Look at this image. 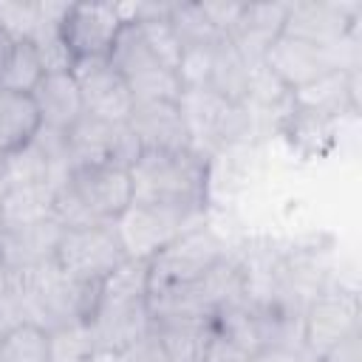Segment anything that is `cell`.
Masks as SVG:
<instances>
[{
	"mask_svg": "<svg viewBox=\"0 0 362 362\" xmlns=\"http://www.w3.org/2000/svg\"><path fill=\"white\" fill-rule=\"evenodd\" d=\"M133 204L184 206L206 212L209 156L198 150H141L130 167Z\"/></svg>",
	"mask_w": 362,
	"mask_h": 362,
	"instance_id": "1",
	"label": "cell"
},
{
	"mask_svg": "<svg viewBox=\"0 0 362 362\" xmlns=\"http://www.w3.org/2000/svg\"><path fill=\"white\" fill-rule=\"evenodd\" d=\"M359 34H354L351 40H345L339 48H322L305 40H294L280 34L269 51L263 54V65L266 71L291 93L331 71H348V68H359Z\"/></svg>",
	"mask_w": 362,
	"mask_h": 362,
	"instance_id": "2",
	"label": "cell"
},
{
	"mask_svg": "<svg viewBox=\"0 0 362 362\" xmlns=\"http://www.w3.org/2000/svg\"><path fill=\"white\" fill-rule=\"evenodd\" d=\"M226 252H229L226 240L206 221L184 229L175 240H170L158 255L147 260L150 291L170 286H189L201 280Z\"/></svg>",
	"mask_w": 362,
	"mask_h": 362,
	"instance_id": "3",
	"label": "cell"
},
{
	"mask_svg": "<svg viewBox=\"0 0 362 362\" xmlns=\"http://www.w3.org/2000/svg\"><path fill=\"white\" fill-rule=\"evenodd\" d=\"M206 212H192L184 206H158V204H130L124 215L113 223L122 240V249L133 260H150L184 229L201 223Z\"/></svg>",
	"mask_w": 362,
	"mask_h": 362,
	"instance_id": "4",
	"label": "cell"
},
{
	"mask_svg": "<svg viewBox=\"0 0 362 362\" xmlns=\"http://www.w3.org/2000/svg\"><path fill=\"white\" fill-rule=\"evenodd\" d=\"M113 68L124 76L133 102H178L181 99V82L178 74L167 65H161L150 48L144 45L139 28L130 23L119 31L113 51L107 57Z\"/></svg>",
	"mask_w": 362,
	"mask_h": 362,
	"instance_id": "5",
	"label": "cell"
},
{
	"mask_svg": "<svg viewBox=\"0 0 362 362\" xmlns=\"http://www.w3.org/2000/svg\"><path fill=\"white\" fill-rule=\"evenodd\" d=\"M122 240L116 235L113 223H96L82 229H62L54 263L85 283H102L122 260H124Z\"/></svg>",
	"mask_w": 362,
	"mask_h": 362,
	"instance_id": "6",
	"label": "cell"
},
{
	"mask_svg": "<svg viewBox=\"0 0 362 362\" xmlns=\"http://www.w3.org/2000/svg\"><path fill=\"white\" fill-rule=\"evenodd\" d=\"M359 0H300L288 3L283 34L322 48H339L345 40L359 34Z\"/></svg>",
	"mask_w": 362,
	"mask_h": 362,
	"instance_id": "7",
	"label": "cell"
},
{
	"mask_svg": "<svg viewBox=\"0 0 362 362\" xmlns=\"http://www.w3.org/2000/svg\"><path fill=\"white\" fill-rule=\"evenodd\" d=\"M359 322L362 311L356 291L331 286L303 308V348H308L314 356H322L337 342L362 331Z\"/></svg>",
	"mask_w": 362,
	"mask_h": 362,
	"instance_id": "8",
	"label": "cell"
},
{
	"mask_svg": "<svg viewBox=\"0 0 362 362\" xmlns=\"http://www.w3.org/2000/svg\"><path fill=\"white\" fill-rule=\"evenodd\" d=\"M71 76L79 85L82 96V110L110 122V124H124L133 113V93L124 82V76L113 68L107 57H82L74 62Z\"/></svg>",
	"mask_w": 362,
	"mask_h": 362,
	"instance_id": "9",
	"label": "cell"
},
{
	"mask_svg": "<svg viewBox=\"0 0 362 362\" xmlns=\"http://www.w3.org/2000/svg\"><path fill=\"white\" fill-rule=\"evenodd\" d=\"M68 187L99 223H116L133 204L130 170L119 164H93L71 170Z\"/></svg>",
	"mask_w": 362,
	"mask_h": 362,
	"instance_id": "10",
	"label": "cell"
},
{
	"mask_svg": "<svg viewBox=\"0 0 362 362\" xmlns=\"http://www.w3.org/2000/svg\"><path fill=\"white\" fill-rule=\"evenodd\" d=\"M122 28L124 23L113 3H71L59 23V34L76 59L110 57Z\"/></svg>",
	"mask_w": 362,
	"mask_h": 362,
	"instance_id": "11",
	"label": "cell"
},
{
	"mask_svg": "<svg viewBox=\"0 0 362 362\" xmlns=\"http://www.w3.org/2000/svg\"><path fill=\"white\" fill-rule=\"evenodd\" d=\"M62 226L48 218L25 226H0V257L14 277L54 260Z\"/></svg>",
	"mask_w": 362,
	"mask_h": 362,
	"instance_id": "12",
	"label": "cell"
},
{
	"mask_svg": "<svg viewBox=\"0 0 362 362\" xmlns=\"http://www.w3.org/2000/svg\"><path fill=\"white\" fill-rule=\"evenodd\" d=\"M127 124L141 150H195L178 102H136Z\"/></svg>",
	"mask_w": 362,
	"mask_h": 362,
	"instance_id": "13",
	"label": "cell"
},
{
	"mask_svg": "<svg viewBox=\"0 0 362 362\" xmlns=\"http://www.w3.org/2000/svg\"><path fill=\"white\" fill-rule=\"evenodd\" d=\"M288 3H243V11L226 40L243 54L249 65L263 62L269 45L283 34Z\"/></svg>",
	"mask_w": 362,
	"mask_h": 362,
	"instance_id": "14",
	"label": "cell"
},
{
	"mask_svg": "<svg viewBox=\"0 0 362 362\" xmlns=\"http://www.w3.org/2000/svg\"><path fill=\"white\" fill-rule=\"evenodd\" d=\"M288 102L303 110H314L331 119H339L342 113H356L359 107V68L348 71H331L297 90L288 93Z\"/></svg>",
	"mask_w": 362,
	"mask_h": 362,
	"instance_id": "15",
	"label": "cell"
},
{
	"mask_svg": "<svg viewBox=\"0 0 362 362\" xmlns=\"http://www.w3.org/2000/svg\"><path fill=\"white\" fill-rule=\"evenodd\" d=\"M150 331L170 362H204L212 339V317H153Z\"/></svg>",
	"mask_w": 362,
	"mask_h": 362,
	"instance_id": "16",
	"label": "cell"
},
{
	"mask_svg": "<svg viewBox=\"0 0 362 362\" xmlns=\"http://www.w3.org/2000/svg\"><path fill=\"white\" fill-rule=\"evenodd\" d=\"M31 99L37 105L42 127L68 133V127L85 113L79 85L71 74H45L40 85L31 90Z\"/></svg>",
	"mask_w": 362,
	"mask_h": 362,
	"instance_id": "17",
	"label": "cell"
},
{
	"mask_svg": "<svg viewBox=\"0 0 362 362\" xmlns=\"http://www.w3.org/2000/svg\"><path fill=\"white\" fill-rule=\"evenodd\" d=\"M116 127L110 122H102L90 113H82L65 133L68 141V164L71 170L93 167V164H113V147H116Z\"/></svg>",
	"mask_w": 362,
	"mask_h": 362,
	"instance_id": "18",
	"label": "cell"
},
{
	"mask_svg": "<svg viewBox=\"0 0 362 362\" xmlns=\"http://www.w3.org/2000/svg\"><path fill=\"white\" fill-rule=\"evenodd\" d=\"M40 127L42 122L31 93L0 90V158L25 147L40 133Z\"/></svg>",
	"mask_w": 362,
	"mask_h": 362,
	"instance_id": "19",
	"label": "cell"
},
{
	"mask_svg": "<svg viewBox=\"0 0 362 362\" xmlns=\"http://www.w3.org/2000/svg\"><path fill=\"white\" fill-rule=\"evenodd\" d=\"M252 68L243 54L223 37L215 45L212 54V71H209V90L218 93L226 102H249V88H252Z\"/></svg>",
	"mask_w": 362,
	"mask_h": 362,
	"instance_id": "20",
	"label": "cell"
},
{
	"mask_svg": "<svg viewBox=\"0 0 362 362\" xmlns=\"http://www.w3.org/2000/svg\"><path fill=\"white\" fill-rule=\"evenodd\" d=\"M150 297V272L147 260L124 257L99 286L96 308H116V305H141ZM96 314V311H93Z\"/></svg>",
	"mask_w": 362,
	"mask_h": 362,
	"instance_id": "21",
	"label": "cell"
},
{
	"mask_svg": "<svg viewBox=\"0 0 362 362\" xmlns=\"http://www.w3.org/2000/svg\"><path fill=\"white\" fill-rule=\"evenodd\" d=\"M54 195L57 187L51 181L8 187V192L0 201V226H25V223L48 221L54 215Z\"/></svg>",
	"mask_w": 362,
	"mask_h": 362,
	"instance_id": "22",
	"label": "cell"
},
{
	"mask_svg": "<svg viewBox=\"0 0 362 362\" xmlns=\"http://www.w3.org/2000/svg\"><path fill=\"white\" fill-rule=\"evenodd\" d=\"M212 328L218 337L229 339L243 354L255 356L260 351V322H257V303L240 300L232 305H223L212 314Z\"/></svg>",
	"mask_w": 362,
	"mask_h": 362,
	"instance_id": "23",
	"label": "cell"
},
{
	"mask_svg": "<svg viewBox=\"0 0 362 362\" xmlns=\"http://www.w3.org/2000/svg\"><path fill=\"white\" fill-rule=\"evenodd\" d=\"M0 164H3L8 187H28V184H45V181H51L54 187H62L68 181L65 175H59L54 170V164L48 161L45 150L34 139L25 147L14 150L11 156L0 158Z\"/></svg>",
	"mask_w": 362,
	"mask_h": 362,
	"instance_id": "24",
	"label": "cell"
},
{
	"mask_svg": "<svg viewBox=\"0 0 362 362\" xmlns=\"http://www.w3.org/2000/svg\"><path fill=\"white\" fill-rule=\"evenodd\" d=\"M45 76L37 48L31 40L23 42H11L3 65H0V90H11V93H31L40 79Z\"/></svg>",
	"mask_w": 362,
	"mask_h": 362,
	"instance_id": "25",
	"label": "cell"
},
{
	"mask_svg": "<svg viewBox=\"0 0 362 362\" xmlns=\"http://www.w3.org/2000/svg\"><path fill=\"white\" fill-rule=\"evenodd\" d=\"M0 362H51L48 331L28 322L0 337Z\"/></svg>",
	"mask_w": 362,
	"mask_h": 362,
	"instance_id": "26",
	"label": "cell"
},
{
	"mask_svg": "<svg viewBox=\"0 0 362 362\" xmlns=\"http://www.w3.org/2000/svg\"><path fill=\"white\" fill-rule=\"evenodd\" d=\"M51 362H90L96 354L90 322H68L48 331Z\"/></svg>",
	"mask_w": 362,
	"mask_h": 362,
	"instance_id": "27",
	"label": "cell"
},
{
	"mask_svg": "<svg viewBox=\"0 0 362 362\" xmlns=\"http://www.w3.org/2000/svg\"><path fill=\"white\" fill-rule=\"evenodd\" d=\"M167 20L175 28L181 45H204V42L223 40V34L206 20L201 3H173Z\"/></svg>",
	"mask_w": 362,
	"mask_h": 362,
	"instance_id": "28",
	"label": "cell"
},
{
	"mask_svg": "<svg viewBox=\"0 0 362 362\" xmlns=\"http://www.w3.org/2000/svg\"><path fill=\"white\" fill-rule=\"evenodd\" d=\"M34 48H37V57H40V65L45 74H71L76 57L71 54L68 42L62 40L59 34V25L54 23H42L37 28V34L31 37Z\"/></svg>",
	"mask_w": 362,
	"mask_h": 362,
	"instance_id": "29",
	"label": "cell"
},
{
	"mask_svg": "<svg viewBox=\"0 0 362 362\" xmlns=\"http://www.w3.org/2000/svg\"><path fill=\"white\" fill-rule=\"evenodd\" d=\"M0 28L11 42L31 40L40 28V3L0 0Z\"/></svg>",
	"mask_w": 362,
	"mask_h": 362,
	"instance_id": "30",
	"label": "cell"
},
{
	"mask_svg": "<svg viewBox=\"0 0 362 362\" xmlns=\"http://www.w3.org/2000/svg\"><path fill=\"white\" fill-rule=\"evenodd\" d=\"M221 42V40H218ZM218 42H204V45H184L181 51V62L175 68L178 82L184 90H195V88H206L209 85V71H212V54Z\"/></svg>",
	"mask_w": 362,
	"mask_h": 362,
	"instance_id": "31",
	"label": "cell"
},
{
	"mask_svg": "<svg viewBox=\"0 0 362 362\" xmlns=\"http://www.w3.org/2000/svg\"><path fill=\"white\" fill-rule=\"evenodd\" d=\"M28 322H34L28 300H25L23 288L17 283H11V288L6 294H0V337H6L8 331H14L20 325H28Z\"/></svg>",
	"mask_w": 362,
	"mask_h": 362,
	"instance_id": "32",
	"label": "cell"
},
{
	"mask_svg": "<svg viewBox=\"0 0 362 362\" xmlns=\"http://www.w3.org/2000/svg\"><path fill=\"white\" fill-rule=\"evenodd\" d=\"M110 362H170V359H167L164 348L158 345V339H156L153 331H150V334H144L141 339H136L133 345H127L124 351L113 354Z\"/></svg>",
	"mask_w": 362,
	"mask_h": 362,
	"instance_id": "33",
	"label": "cell"
},
{
	"mask_svg": "<svg viewBox=\"0 0 362 362\" xmlns=\"http://www.w3.org/2000/svg\"><path fill=\"white\" fill-rule=\"evenodd\" d=\"M201 8L206 14V20L226 37L232 31V25L238 23L240 11H243V3H235V0H201Z\"/></svg>",
	"mask_w": 362,
	"mask_h": 362,
	"instance_id": "34",
	"label": "cell"
},
{
	"mask_svg": "<svg viewBox=\"0 0 362 362\" xmlns=\"http://www.w3.org/2000/svg\"><path fill=\"white\" fill-rule=\"evenodd\" d=\"M320 362H362V331L337 342L331 351H325L320 356Z\"/></svg>",
	"mask_w": 362,
	"mask_h": 362,
	"instance_id": "35",
	"label": "cell"
},
{
	"mask_svg": "<svg viewBox=\"0 0 362 362\" xmlns=\"http://www.w3.org/2000/svg\"><path fill=\"white\" fill-rule=\"evenodd\" d=\"M294 354H297V348H291V351L288 348H263L252 356V362H294Z\"/></svg>",
	"mask_w": 362,
	"mask_h": 362,
	"instance_id": "36",
	"label": "cell"
},
{
	"mask_svg": "<svg viewBox=\"0 0 362 362\" xmlns=\"http://www.w3.org/2000/svg\"><path fill=\"white\" fill-rule=\"evenodd\" d=\"M11 283H14V274L8 272V266H6L3 257H0V294H6V291L11 288Z\"/></svg>",
	"mask_w": 362,
	"mask_h": 362,
	"instance_id": "37",
	"label": "cell"
},
{
	"mask_svg": "<svg viewBox=\"0 0 362 362\" xmlns=\"http://www.w3.org/2000/svg\"><path fill=\"white\" fill-rule=\"evenodd\" d=\"M8 48H11V40L3 34V28H0V65H3V59H6V54H8Z\"/></svg>",
	"mask_w": 362,
	"mask_h": 362,
	"instance_id": "38",
	"label": "cell"
},
{
	"mask_svg": "<svg viewBox=\"0 0 362 362\" xmlns=\"http://www.w3.org/2000/svg\"><path fill=\"white\" fill-rule=\"evenodd\" d=\"M6 192H8V181H6V173H3V164H0V201H3Z\"/></svg>",
	"mask_w": 362,
	"mask_h": 362,
	"instance_id": "39",
	"label": "cell"
},
{
	"mask_svg": "<svg viewBox=\"0 0 362 362\" xmlns=\"http://www.w3.org/2000/svg\"><path fill=\"white\" fill-rule=\"evenodd\" d=\"M90 362H110V356H93Z\"/></svg>",
	"mask_w": 362,
	"mask_h": 362,
	"instance_id": "40",
	"label": "cell"
},
{
	"mask_svg": "<svg viewBox=\"0 0 362 362\" xmlns=\"http://www.w3.org/2000/svg\"><path fill=\"white\" fill-rule=\"evenodd\" d=\"M249 362H252V359H249Z\"/></svg>",
	"mask_w": 362,
	"mask_h": 362,
	"instance_id": "41",
	"label": "cell"
}]
</instances>
